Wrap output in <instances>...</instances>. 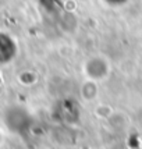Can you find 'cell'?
<instances>
[{
    "instance_id": "cell-1",
    "label": "cell",
    "mask_w": 142,
    "mask_h": 149,
    "mask_svg": "<svg viewBox=\"0 0 142 149\" xmlns=\"http://www.w3.org/2000/svg\"><path fill=\"white\" fill-rule=\"evenodd\" d=\"M10 58V53H8V39L0 33V63H4Z\"/></svg>"
}]
</instances>
